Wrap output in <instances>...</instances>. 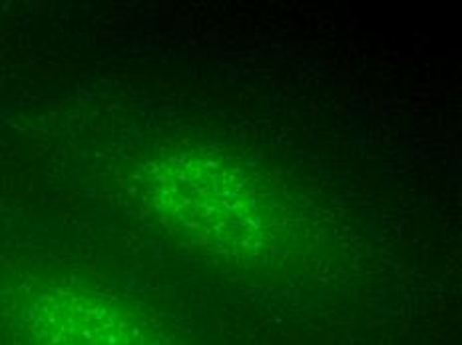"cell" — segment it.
Segmentation results:
<instances>
[{"mask_svg":"<svg viewBox=\"0 0 462 345\" xmlns=\"http://www.w3.org/2000/svg\"><path fill=\"white\" fill-rule=\"evenodd\" d=\"M36 313L42 345H142L122 315L80 295L48 298Z\"/></svg>","mask_w":462,"mask_h":345,"instance_id":"6da1fadb","label":"cell"}]
</instances>
